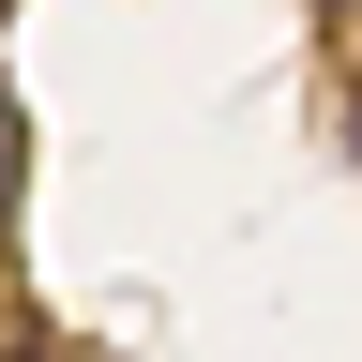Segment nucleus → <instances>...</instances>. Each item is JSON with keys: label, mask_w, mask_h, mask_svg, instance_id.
<instances>
[{"label": "nucleus", "mask_w": 362, "mask_h": 362, "mask_svg": "<svg viewBox=\"0 0 362 362\" xmlns=\"http://www.w3.org/2000/svg\"><path fill=\"white\" fill-rule=\"evenodd\" d=\"M16 181H30V121L0 106V211H16Z\"/></svg>", "instance_id": "nucleus-1"}, {"label": "nucleus", "mask_w": 362, "mask_h": 362, "mask_svg": "<svg viewBox=\"0 0 362 362\" xmlns=\"http://www.w3.org/2000/svg\"><path fill=\"white\" fill-rule=\"evenodd\" d=\"M347 151H362V106H347Z\"/></svg>", "instance_id": "nucleus-2"}, {"label": "nucleus", "mask_w": 362, "mask_h": 362, "mask_svg": "<svg viewBox=\"0 0 362 362\" xmlns=\"http://www.w3.org/2000/svg\"><path fill=\"white\" fill-rule=\"evenodd\" d=\"M16 362H45V347H16Z\"/></svg>", "instance_id": "nucleus-3"}]
</instances>
